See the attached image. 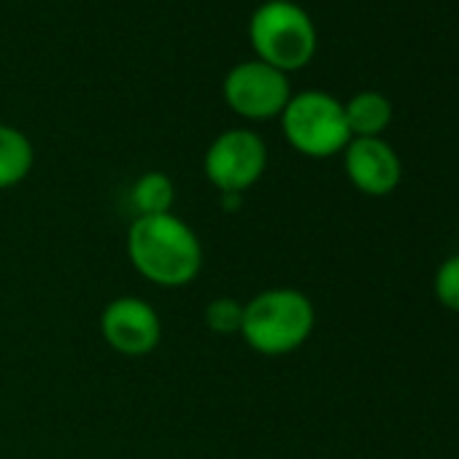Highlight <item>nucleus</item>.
Instances as JSON below:
<instances>
[{
    "label": "nucleus",
    "instance_id": "nucleus-9",
    "mask_svg": "<svg viewBox=\"0 0 459 459\" xmlns=\"http://www.w3.org/2000/svg\"><path fill=\"white\" fill-rule=\"evenodd\" d=\"M36 162V152L30 138L12 125L0 122V192L20 186Z\"/></svg>",
    "mask_w": 459,
    "mask_h": 459
},
{
    "label": "nucleus",
    "instance_id": "nucleus-4",
    "mask_svg": "<svg viewBox=\"0 0 459 459\" xmlns=\"http://www.w3.org/2000/svg\"><path fill=\"white\" fill-rule=\"evenodd\" d=\"M279 119L287 143L303 157L325 160L343 152L351 141L343 103L322 90L292 95Z\"/></svg>",
    "mask_w": 459,
    "mask_h": 459
},
{
    "label": "nucleus",
    "instance_id": "nucleus-2",
    "mask_svg": "<svg viewBox=\"0 0 459 459\" xmlns=\"http://www.w3.org/2000/svg\"><path fill=\"white\" fill-rule=\"evenodd\" d=\"M316 327L311 298L295 287H271L244 303L241 338L263 357H287L298 351Z\"/></svg>",
    "mask_w": 459,
    "mask_h": 459
},
{
    "label": "nucleus",
    "instance_id": "nucleus-7",
    "mask_svg": "<svg viewBox=\"0 0 459 459\" xmlns=\"http://www.w3.org/2000/svg\"><path fill=\"white\" fill-rule=\"evenodd\" d=\"M100 335L106 346L122 357H149L162 341V322L154 306L138 295H122L103 306Z\"/></svg>",
    "mask_w": 459,
    "mask_h": 459
},
{
    "label": "nucleus",
    "instance_id": "nucleus-13",
    "mask_svg": "<svg viewBox=\"0 0 459 459\" xmlns=\"http://www.w3.org/2000/svg\"><path fill=\"white\" fill-rule=\"evenodd\" d=\"M435 298L443 308L456 311L459 314V255L448 257L440 263V268L435 271Z\"/></svg>",
    "mask_w": 459,
    "mask_h": 459
},
{
    "label": "nucleus",
    "instance_id": "nucleus-1",
    "mask_svg": "<svg viewBox=\"0 0 459 459\" xmlns=\"http://www.w3.org/2000/svg\"><path fill=\"white\" fill-rule=\"evenodd\" d=\"M125 252L133 271L162 290L186 287L203 271V241L176 213L135 216L127 227Z\"/></svg>",
    "mask_w": 459,
    "mask_h": 459
},
{
    "label": "nucleus",
    "instance_id": "nucleus-11",
    "mask_svg": "<svg viewBox=\"0 0 459 459\" xmlns=\"http://www.w3.org/2000/svg\"><path fill=\"white\" fill-rule=\"evenodd\" d=\"M173 203H176V184L162 170H146L130 186V208L135 211V216L173 213Z\"/></svg>",
    "mask_w": 459,
    "mask_h": 459
},
{
    "label": "nucleus",
    "instance_id": "nucleus-3",
    "mask_svg": "<svg viewBox=\"0 0 459 459\" xmlns=\"http://www.w3.org/2000/svg\"><path fill=\"white\" fill-rule=\"evenodd\" d=\"M249 41L257 60L281 74L300 71L316 55V28L308 12L292 0H265L249 20Z\"/></svg>",
    "mask_w": 459,
    "mask_h": 459
},
{
    "label": "nucleus",
    "instance_id": "nucleus-6",
    "mask_svg": "<svg viewBox=\"0 0 459 459\" xmlns=\"http://www.w3.org/2000/svg\"><path fill=\"white\" fill-rule=\"evenodd\" d=\"M221 95L230 111L241 119L265 122L281 117L284 106L292 98V87L287 74L263 63V60H244L227 71L221 82Z\"/></svg>",
    "mask_w": 459,
    "mask_h": 459
},
{
    "label": "nucleus",
    "instance_id": "nucleus-14",
    "mask_svg": "<svg viewBox=\"0 0 459 459\" xmlns=\"http://www.w3.org/2000/svg\"><path fill=\"white\" fill-rule=\"evenodd\" d=\"M244 203V195H221V208L230 211V208H241Z\"/></svg>",
    "mask_w": 459,
    "mask_h": 459
},
{
    "label": "nucleus",
    "instance_id": "nucleus-12",
    "mask_svg": "<svg viewBox=\"0 0 459 459\" xmlns=\"http://www.w3.org/2000/svg\"><path fill=\"white\" fill-rule=\"evenodd\" d=\"M205 327L216 335H238L241 333V322H244V303L236 298H213L205 306Z\"/></svg>",
    "mask_w": 459,
    "mask_h": 459
},
{
    "label": "nucleus",
    "instance_id": "nucleus-10",
    "mask_svg": "<svg viewBox=\"0 0 459 459\" xmlns=\"http://www.w3.org/2000/svg\"><path fill=\"white\" fill-rule=\"evenodd\" d=\"M343 114L351 138H381L392 122V103L381 92L365 90L343 103Z\"/></svg>",
    "mask_w": 459,
    "mask_h": 459
},
{
    "label": "nucleus",
    "instance_id": "nucleus-5",
    "mask_svg": "<svg viewBox=\"0 0 459 459\" xmlns=\"http://www.w3.org/2000/svg\"><path fill=\"white\" fill-rule=\"evenodd\" d=\"M268 168V143L249 127L219 133L203 157V173L219 195L249 192Z\"/></svg>",
    "mask_w": 459,
    "mask_h": 459
},
{
    "label": "nucleus",
    "instance_id": "nucleus-8",
    "mask_svg": "<svg viewBox=\"0 0 459 459\" xmlns=\"http://www.w3.org/2000/svg\"><path fill=\"white\" fill-rule=\"evenodd\" d=\"M349 181L370 197L392 195L403 181V162L384 138H351L343 149Z\"/></svg>",
    "mask_w": 459,
    "mask_h": 459
}]
</instances>
